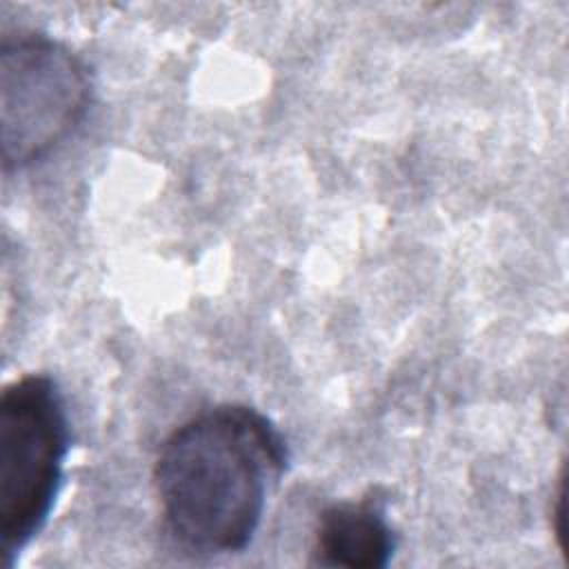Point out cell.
<instances>
[{
    "label": "cell",
    "instance_id": "7a4b0ae2",
    "mask_svg": "<svg viewBox=\"0 0 569 569\" xmlns=\"http://www.w3.org/2000/svg\"><path fill=\"white\" fill-rule=\"evenodd\" d=\"M69 418L58 382L27 373L0 398V562L11 569L47 525L69 453Z\"/></svg>",
    "mask_w": 569,
    "mask_h": 569
},
{
    "label": "cell",
    "instance_id": "3957f363",
    "mask_svg": "<svg viewBox=\"0 0 569 569\" xmlns=\"http://www.w3.org/2000/svg\"><path fill=\"white\" fill-rule=\"evenodd\" d=\"M84 60L44 33L7 36L0 47L2 169L20 171L51 156L82 124L91 104Z\"/></svg>",
    "mask_w": 569,
    "mask_h": 569
},
{
    "label": "cell",
    "instance_id": "277c9868",
    "mask_svg": "<svg viewBox=\"0 0 569 569\" xmlns=\"http://www.w3.org/2000/svg\"><path fill=\"white\" fill-rule=\"evenodd\" d=\"M396 551V533L378 493L327 507L313 533L311 562L320 567L380 569Z\"/></svg>",
    "mask_w": 569,
    "mask_h": 569
},
{
    "label": "cell",
    "instance_id": "6da1fadb",
    "mask_svg": "<svg viewBox=\"0 0 569 569\" xmlns=\"http://www.w3.org/2000/svg\"><path fill=\"white\" fill-rule=\"evenodd\" d=\"M287 467L284 436L249 405H218L184 420L153 462L169 538L198 558L244 551Z\"/></svg>",
    "mask_w": 569,
    "mask_h": 569
}]
</instances>
